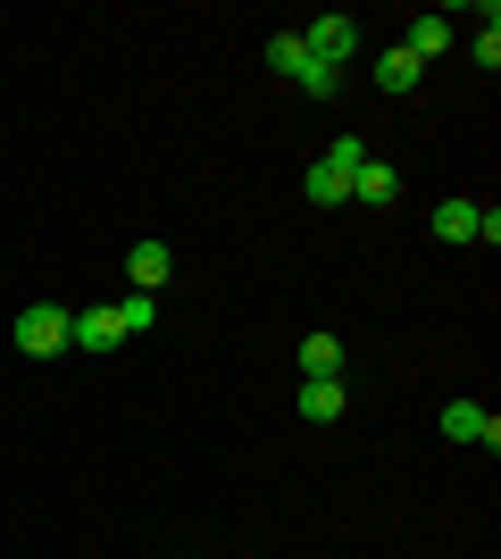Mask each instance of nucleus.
Listing matches in <instances>:
<instances>
[{
    "label": "nucleus",
    "instance_id": "nucleus-15",
    "mask_svg": "<svg viewBox=\"0 0 501 559\" xmlns=\"http://www.w3.org/2000/svg\"><path fill=\"white\" fill-rule=\"evenodd\" d=\"M468 50H477V68L493 75V68H501V25H485V34H477V43H468Z\"/></svg>",
    "mask_w": 501,
    "mask_h": 559
},
{
    "label": "nucleus",
    "instance_id": "nucleus-10",
    "mask_svg": "<svg viewBox=\"0 0 501 559\" xmlns=\"http://www.w3.org/2000/svg\"><path fill=\"white\" fill-rule=\"evenodd\" d=\"M343 409H351V393H343V376H326V384H301V418H343Z\"/></svg>",
    "mask_w": 501,
    "mask_h": 559
},
{
    "label": "nucleus",
    "instance_id": "nucleus-6",
    "mask_svg": "<svg viewBox=\"0 0 501 559\" xmlns=\"http://www.w3.org/2000/svg\"><path fill=\"white\" fill-rule=\"evenodd\" d=\"M351 201H368V210H393L402 201V176L384 159H359V176H351Z\"/></svg>",
    "mask_w": 501,
    "mask_h": 559
},
{
    "label": "nucleus",
    "instance_id": "nucleus-7",
    "mask_svg": "<svg viewBox=\"0 0 501 559\" xmlns=\"http://www.w3.org/2000/svg\"><path fill=\"white\" fill-rule=\"evenodd\" d=\"M68 343H75V350H118L126 334H118V318H109V309H75V318H68Z\"/></svg>",
    "mask_w": 501,
    "mask_h": 559
},
{
    "label": "nucleus",
    "instance_id": "nucleus-9",
    "mask_svg": "<svg viewBox=\"0 0 501 559\" xmlns=\"http://www.w3.org/2000/svg\"><path fill=\"white\" fill-rule=\"evenodd\" d=\"M326 376H343V343H334V334H310V343H301V384H326Z\"/></svg>",
    "mask_w": 501,
    "mask_h": 559
},
{
    "label": "nucleus",
    "instance_id": "nucleus-3",
    "mask_svg": "<svg viewBox=\"0 0 501 559\" xmlns=\"http://www.w3.org/2000/svg\"><path fill=\"white\" fill-rule=\"evenodd\" d=\"M17 350H25V359H50V350H68V309H59V301L17 309Z\"/></svg>",
    "mask_w": 501,
    "mask_h": 559
},
{
    "label": "nucleus",
    "instance_id": "nucleus-8",
    "mask_svg": "<svg viewBox=\"0 0 501 559\" xmlns=\"http://www.w3.org/2000/svg\"><path fill=\"white\" fill-rule=\"evenodd\" d=\"M409 59H418V68H427V59H443V50H452V17H443V9H427V17L409 25Z\"/></svg>",
    "mask_w": 501,
    "mask_h": 559
},
{
    "label": "nucleus",
    "instance_id": "nucleus-13",
    "mask_svg": "<svg viewBox=\"0 0 501 559\" xmlns=\"http://www.w3.org/2000/svg\"><path fill=\"white\" fill-rule=\"evenodd\" d=\"M377 84H384V93H418V59H409V50H384V59H377Z\"/></svg>",
    "mask_w": 501,
    "mask_h": 559
},
{
    "label": "nucleus",
    "instance_id": "nucleus-12",
    "mask_svg": "<svg viewBox=\"0 0 501 559\" xmlns=\"http://www.w3.org/2000/svg\"><path fill=\"white\" fill-rule=\"evenodd\" d=\"M267 68L301 84V75H310V50H301V34H276V43H267Z\"/></svg>",
    "mask_w": 501,
    "mask_h": 559
},
{
    "label": "nucleus",
    "instance_id": "nucleus-5",
    "mask_svg": "<svg viewBox=\"0 0 501 559\" xmlns=\"http://www.w3.org/2000/svg\"><path fill=\"white\" fill-rule=\"evenodd\" d=\"M126 276H134V293H159V284L176 276V251H167V242H134V251H126Z\"/></svg>",
    "mask_w": 501,
    "mask_h": 559
},
{
    "label": "nucleus",
    "instance_id": "nucleus-14",
    "mask_svg": "<svg viewBox=\"0 0 501 559\" xmlns=\"http://www.w3.org/2000/svg\"><path fill=\"white\" fill-rule=\"evenodd\" d=\"M109 318H118V334H151V318H159V301H151V293H126V301L109 309Z\"/></svg>",
    "mask_w": 501,
    "mask_h": 559
},
{
    "label": "nucleus",
    "instance_id": "nucleus-11",
    "mask_svg": "<svg viewBox=\"0 0 501 559\" xmlns=\"http://www.w3.org/2000/svg\"><path fill=\"white\" fill-rule=\"evenodd\" d=\"M477 201H443V210H434V234H443V242H477Z\"/></svg>",
    "mask_w": 501,
    "mask_h": 559
},
{
    "label": "nucleus",
    "instance_id": "nucleus-1",
    "mask_svg": "<svg viewBox=\"0 0 501 559\" xmlns=\"http://www.w3.org/2000/svg\"><path fill=\"white\" fill-rule=\"evenodd\" d=\"M359 159H368V142H359V134L326 142V159L310 167V201H318V210H334V201H351V176H359Z\"/></svg>",
    "mask_w": 501,
    "mask_h": 559
},
{
    "label": "nucleus",
    "instance_id": "nucleus-4",
    "mask_svg": "<svg viewBox=\"0 0 501 559\" xmlns=\"http://www.w3.org/2000/svg\"><path fill=\"white\" fill-rule=\"evenodd\" d=\"M443 435H452V443H485V451H493L501 443V418H493V409H477V401H452V409H443Z\"/></svg>",
    "mask_w": 501,
    "mask_h": 559
},
{
    "label": "nucleus",
    "instance_id": "nucleus-2",
    "mask_svg": "<svg viewBox=\"0 0 501 559\" xmlns=\"http://www.w3.org/2000/svg\"><path fill=\"white\" fill-rule=\"evenodd\" d=\"M301 50H310L318 68H351V50H359V25L343 17V9H326V17L301 25Z\"/></svg>",
    "mask_w": 501,
    "mask_h": 559
}]
</instances>
